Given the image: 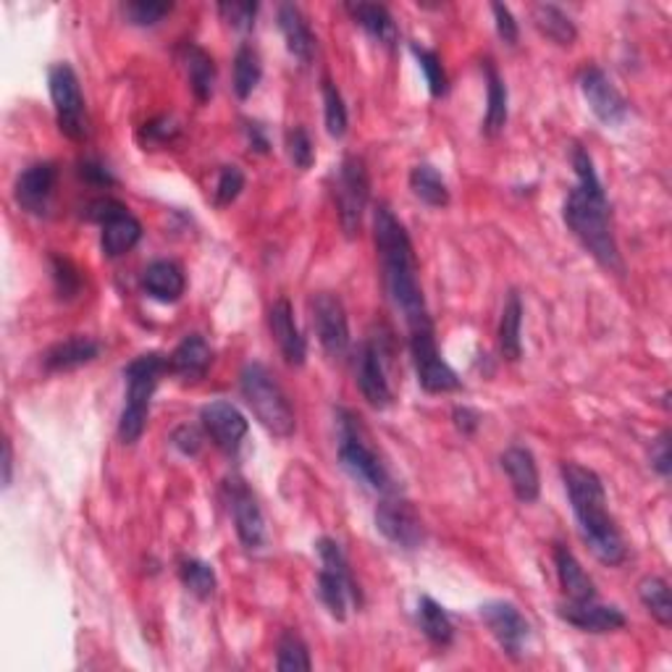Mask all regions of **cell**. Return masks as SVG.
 Returning <instances> with one entry per match:
<instances>
[{
    "instance_id": "cell-1",
    "label": "cell",
    "mask_w": 672,
    "mask_h": 672,
    "mask_svg": "<svg viewBox=\"0 0 672 672\" xmlns=\"http://www.w3.org/2000/svg\"><path fill=\"white\" fill-rule=\"evenodd\" d=\"M575 187L568 192L562 205V219L573 237L586 247L591 258L613 273H623V255L609 224V203L604 192L594 158L583 145H573Z\"/></svg>"
},
{
    "instance_id": "cell-32",
    "label": "cell",
    "mask_w": 672,
    "mask_h": 672,
    "mask_svg": "<svg viewBox=\"0 0 672 672\" xmlns=\"http://www.w3.org/2000/svg\"><path fill=\"white\" fill-rule=\"evenodd\" d=\"M418 628L423 636L434 643V647L445 649L455 641V625L452 617L447 615V609L432 596L423 594L418 600Z\"/></svg>"
},
{
    "instance_id": "cell-38",
    "label": "cell",
    "mask_w": 672,
    "mask_h": 672,
    "mask_svg": "<svg viewBox=\"0 0 672 672\" xmlns=\"http://www.w3.org/2000/svg\"><path fill=\"white\" fill-rule=\"evenodd\" d=\"M313 660L311 651H307V643L302 641L300 634L294 630H284L279 636L277 643V670L281 672H298V670H311Z\"/></svg>"
},
{
    "instance_id": "cell-7",
    "label": "cell",
    "mask_w": 672,
    "mask_h": 672,
    "mask_svg": "<svg viewBox=\"0 0 672 672\" xmlns=\"http://www.w3.org/2000/svg\"><path fill=\"white\" fill-rule=\"evenodd\" d=\"M336 428H339V462L341 468L360 481L362 486L373 489V492H389L392 489V475L376 449L368 445L366 434H362L360 418H355L349 410L336 413Z\"/></svg>"
},
{
    "instance_id": "cell-26",
    "label": "cell",
    "mask_w": 672,
    "mask_h": 672,
    "mask_svg": "<svg viewBox=\"0 0 672 672\" xmlns=\"http://www.w3.org/2000/svg\"><path fill=\"white\" fill-rule=\"evenodd\" d=\"M181 64H184L187 82L198 103H208L213 98V87H216V60L211 53L194 43L181 45Z\"/></svg>"
},
{
    "instance_id": "cell-12",
    "label": "cell",
    "mask_w": 672,
    "mask_h": 672,
    "mask_svg": "<svg viewBox=\"0 0 672 672\" xmlns=\"http://www.w3.org/2000/svg\"><path fill=\"white\" fill-rule=\"evenodd\" d=\"M224 494H226L228 513H232L234 530H237V539L242 541V547L250 549V552H255V549H264L268 541L266 517H264V509H260L258 500H255V494L250 492V486H247L242 479H237V475H232V479L224 483Z\"/></svg>"
},
{
    "instance_id": "cell-37",
    "label": "cell",
    "mask_w": 672,
    "mask_h": 672,
    "mask_svg": "<svg viewBox=\"0 0 672 672\" xmlns=\"http://www.w3.org/2000/svg\"><path fill=\"white\" fill-rule=\"evenodd\" d=\"M179 578L181 583H184V589L190 591V594L198 596V600H211L213 594H216L219 586V578L216 570L211 568V564L203 560H181L179 562Z\"/></svg>"
},
{
    "instance_id": "cell-5",
    "label": "cell",
    "mask_w": 672,
    "mask_h": 672,
    "mask_svg": "<svg viewBox=\"0 0 672 672\" xmlns=\"http://www.w3.org/2000/svg\"><path fill=\"white\" fill-rule=\"evenodd\" d=\"M168 371V358L160 352L137 355L130 366L124 368L126 379V405L119 418V439L124 445H134L145 434L147 413H150V400L156 394L160 373Z\"/></svg>"
},
{
    "instance_id": "cell-33",
    "label": "cell",
    "mask_w": 672,
    "mask_h": 672,
    "mask_svg": "<svg viewBox=\"0 0 672 672\" xmlns=\"http://www.w3.org/2000/svg\"><path fill=\"white\" fill-rule=\"evenodd\" d=\"M410 190L428 208H447L449 200H452L445 177L432 164L413 166V171H410Z\"/></svg>"
},
{
    "instance_id": "cell-50",
    "label": "cell",
    "mask_w": 672,
    "mask_h": 672,
    "mask_svg": "<svg viewBox=\"0 0 672 672\" xmlns=\"http://www.w3.org/2000/svg\"><path fill=\"white\" fill-rule=\"evenodd\" d=\"M651 468L657 470V475H662V479H670L672 473V452H670V432H662L660 439L651 445L649 452Z\"/></svg>"
},
{
    "instance_id": "cell-52",
    "label": "cell",
    "mask_w": 672,
    "mask_h": 672,
    "mask_svg": "<svg viewBox=\"0 0 672 672\" xmlns=\"http://www.w3.org/2000/svg\"><path fill=\"white\" fill-rule=\"evenodd\" d=\"M242 130H245V137H247V145H250V150L255 153H268L271 150V143H268V134H266V126L258 124V121H242Z\"/></svg>"
},
{
    "instance_id": "cell-41",
    "label": "cell",
    "mask_w": 672,
    "mask_h": 672,
    "mask_svg": "<svg viewBox=\"0 0 672 672\" xmlns=\"http://www.w3.org/2000/svg\"><path fill=\"white\" fill-rule=\"evenodd\" d=\"M171 11H173V3H168V0H126V3L121 5L124 19L134 26L158 24L160 19L168 16Z\"/></svg>"
},
{
    "instance_id": "cell-49",
    "label": "cell",
    "mask_w": 672,
    "mask_h": 672,
    "mask_svg": "<svg viewBox=\"0 0 672 672\" xmlns=\"http://www.w3.org/2000/svg\"><path fill=\"white\" fill-rule=\"evenodd\" d=\"M492 13H494V22H496V32H500V37L507 45H515L517 37H520V26H517L513 11H509V5L504 3H492Z\"/></svg>"
},
{
    "instance_id": "cell-14",
    "label": "cell",
    "mask_w": 672,
    "mask_h": 672,
    "mask_svg": "<svg viewBox=\"0 0 672 672\" xmlns=\"http://www.w3.org/2000/svg\"><path fill=\"white\" fill-rule=\"evenodd\" d=\"M313 328L328 358L341 360L349 352V318L339 294L318 292L311 298Z\"/></svg>"
},
{
    "instance_id": "cell-43",
    "label": "cell",
    "mask_w": 672,
    "mask_h": 672,
    "mask_svg": "<svg viewBox=\"0 0 672 672\" xmlns=\"http://www.w3.org/2000/svg\"><path fill=\"white\" fill-rule=\"evenodd\" d=\"M258 9L260 5L255 3V0H221L219 3L221 19H224L228 26H234V30H242V32L253 30Z\"/></svg>"
},
{
    "instance_id": "cell-23",
    "label": "cell",
    "mask_w": 672,
    "mask_h": 672,
    "mask_svg": "<svg viewBox=\"0 0 672 672\" xmlns=\"http://www.w3.org/2000/svg\"><path fill=\"white\" fill-rule=\"evenodd\" d=\"M213 362V349L203 334H190L179 341L177 349L168 355V371L184 381L205 379L208 368Z\"/></svg>"
},
{
    "instance_id": "cell-6",
    "label": "cell",
    "mask_w": 672,
    "mask_h": 672,
    "mask_svg": "<svg viewBox=\"0 0 672 672\" xmlns=\"http://www.w3.org/2000/svg\"><path fill=\"white\" fill-rule=\"evenodd\" d=\"M315 552L321 557V570H318V596L328 609V615L334 620L345 623L349 604H362V594L355 583L352 570H349L347 555L341 549V544L332 539V536H321L315 544Z\"/></svg>"
},
{
    "instance_id": "cell-4",
    "label": "cell",
    "mask_w": 672,
    "mask_h": 672,
    "mask_svg": "<svg viewBox=\"0 0 672 672\" xmlns=\"http://www.w3.org/2000/svg\"><path fill=\"white\" fill-rule=\"evenodd\" d=\"M239 389L260 426L277 439H289L298 428L294 410L289 405L284 387L279 384L264 362H247L239 373Z\"/></svg>"
},
{
    "instance_id": "cell-18",
    "label": "cell",
    "mask_w": 672,
    "mask_h": 672,
    "mask_svg": "<svg viewBox=\"0 0 672 672\" xmlns=\"http://www.w3.org/2000/svg\"><path fill=\"white\" fill-rule=\"evenodd\" d=\"M200 421H203L205 434L211 436V441L216 445L221 452L234 455L250 432V423L245 415L239 413L237 405L226 400H213L200 410Z\"/></svg>"
},
{
    "instance_id": "cell-19",
    "label": "cell",
    "mask_w": 672,
    "mask_h": 672,
    "mask_svg": "<svg viewBox=\"0 0 672 672\" xmlns=\"http://www.w3.org/2000/svg\"><path fill=\"white\" fill-rule=\"evenodd\" d=\"M358 387L362 400L376 410H387L392 405L394 394L387 379V362H384V349L376 345L373 339L362 341L358 349Z\"/></svg>"
},
{
    "instance_id": "cell-15",
    "label": "cell",
    "mask_w": 672,
    "mask_h": 672,
    "mask_svg": "<svg viewBox=\"0 0 672 672\" xmlns=\"http://www.w3.org/2000/svg\"><path fill=\"white\" fill-rule=\"evenodd\" d=\"M481 620L504 654L520 660L530 638V623L526 620V615L509 602H486L481 607Z\"/></svg>"
},
{
    "instance_id": "cell-10",
    "label": "cell",
    "mask_w": 672,
    "mask_h": 672,
    "mask_svg": "<svg viewBox=\"0 0 672 672\" xmlns=\"http://www.w3.org/2000/svg\"><path fill=\"white\" fill-rule=\"evenodd\" d=\"M85 216L100 224V250L105 258H121L132 253L143 239V224L132 216L130 208L113 198H100L87 205Z\"/></svg>"
},
{
    "instance_id": "cell-29",
    "label": "cell",
    "mask_w": 672,
    "mask_h": 672,
    "mask_svg": "<svg viewBox=\"0 0 672 672\" xmlns=\"http://www.w3.org/2000/svg\"><path fill=\"white\" fill-rule=\"evenodd\" d=\"M483 71H486V119H483V132L489 137H496L507 126L509 92L492 60H483Z\"/></svg>"
},
{
    "instance_id": "cell-21",
    "label": "cell",
    "mask_w": 672,
    "mask_h": 672,
    "mask_svg": "<svg viewBox=\"0 0 672 672\" xmlns=\"http://www.w3.org/2000/svg\"><path fill=\"white\" fill-rule=\"evenodd\" d=\"M268 326H271L273 339H277L281 355H284L289 366H305L307 341L300 332L298 321H294V311L292 305H289V300L281 298L273 302L271 311H268Z\"/></svg>"
},
{
    "instance_id": "cell-9",
    "label": "cell",
    "mask_w": 672,
    "mask_h": 672,
    "mask_svg": "<svg viewBox=\"0 0 672 672\" xmlns=\"http://www.w3.org/2000/svg\"><path fill=\"white\" fill-rule=\"evenodd\" d=\"M48 87L53 109H56L58 130L74 143H85L90 134V121H87V109L79 87L77 71L69 64H53L48 71Z\"/></svg>"
},
{
    "instance_id": "cell-44",
    "label": "cell",
    "mask_w": 672,
    "mask_h": 672,
    "mask_svg": "<svg viewBox=\"0 0 672 672\" xmlns=\"http://www.w3.org/2000/svg\"><path fill=\"white\" fill-rule=\"evenodd\" d=\"M287 153H289V160H292L300 171H307V168L313 166L315 150H313L311 134H307L305 126H292V130L287 132Z\"/></svg>"
},
{
    "instance_id": "cell-11",
    "label": "cell",
    "mask_w": 672,
    "mask_h": 672,
    "mask_svg": "<svg viewBox=\"0 0 672 672\" xmlns=\"http://www.w3.org/2000/svg\"><path fill=\"white\" fill-rule=\"evenodd\" d=\"M410 355H413L415 373H418V384L428 394H447L460 389V379L449 368V362L439 355L432 324H421L410 328Z\"/></svg>"
},
{
    "instance_id": "cell-16",
    "label": "cell",
    "mask_w": 672,
    "mask_h": 672,
    "mask_svg": "<svg viewBox=\"0 0 672 672\" xmlns=\"http://www.w3.org/2000/svg\"><path fill=\"white\" fill-rule=\"evenodd\" d=\"M581 92L586 98L591 113L607 126H620L628 119V100L623 98V92L613 85V79L604 74L600 66H586L581 71Z\"/></svg>"
},
{
    "instance_id": "cell-24",
    "label": "cell",
    "mask_w": 672,
    "mask_h": 672,
    "mask_svg": "<svg viewBox=\"0 0 672 672\" xmlns=\"http://www.w3.org/2000/svg\"><path fill=\"white\" fill-rule=\"evenodd\" d=\"M277 19H279L281 35H284L287 51L292 53L300 64H311L315 56V35H313L311 24H307L305 13L300 11V5L281 3Z\"/></svg>"
},
{
    "instance_id": "cell-20",
    "label": "cell",
    "mask_w": 672,
    "mask_h": 672,
    "mask_svg": "<svg viewBox=\"0 0 672 672\" xmlns=\"http://www.w3.org/2000/svg\"><path fill=\"white\" fill-rule=\"evenodd\" d=\"M557 615L568 625H573V628L586 630V634H613V630H620L628 623L620 609L609 607V604H600L596 600L568 602L557 609Z\"/></svg>"
},
{
    "instance_id": "cell-31",
    "label": "cell",
    "mask_w": 672,
    "mask_h": 672,
    "mask_svg": "<svg viewBox=\"0 0 672 672\" xmlns=\"http://www.w3.org/2000/svg\"><path fill=\"white\" fill-rule=\"evenodd\" d=\"M355 24H360L373 40L384 45L396 43V24L387 5L381 3H347L345 5Z\"/></svg>"
},
{
    "instance_id": "cell-30",
    "label": "cell",
    "mask_w": 672,
    "mask_h": 672,
    "mask_svg": "<svg viewBox=\"0 0 672 672\" xmlns=\"http://www.w3.org/2000/svg\"><path fill=\"white\" fill-rule=\"evenodd\" d=\"M530 19H534L536 30H539L544 37L552 40V43H557V45H573L578 40L575 22L560 9V5L536 3L534 9H530Z\"/></svg>"
},
{
    "instance_id": "cell-46",
    "label": "cell",
    "mask_w": 672,
    "mask_h": 672,
    "mask_svg": "<svg viewBox=\"0 0 672 672\" xmlns=\"http://www.w3.org/2000/svg\"><path fill=\"white\" fill-rule=\"evenodd\" d=\"M242 190H245V173H242L239 166H224L219 173V184H216V205L226 208L232 205L234 200L239 198Z\"/></svg>"
},
{
    "instance_id": "cell-2",
    "label": "cell",
    "mask_w": 672,
    "mask_h": 672,
    "mask_svg": "<svg viewBox=\"0 0 672 672\" xmlns=\"http://www.w3.org/2000/svg\"><path fill=\"white\" fill-rule=\"evenodd\" d=\"M373 239L376 253H379L381 260V277H384L387 294L394 302L396 311L405 315L407 328L432 324V315H428L426 298H423L418 281V258H415L413 242H410L405 226H402V221L394 216L389 205L376 208Z\"/></svg>"
},
{
    "instance_id": "cell-27",
    "label": "cell",
    "mask_w": 672,
    "mask_h": 672,
    "mask_svg": "<svg viewBox=\"0 0 672 672\" xmlns=\"http://www.w3.org/2000/svg\"><path fill=\"white\" fill-rule=\"evenodd\" d=\"M184 271H181V266L173 264V260H153L143 271V289L147 292V298L164 302V305L177 302L181 294H184Z\"/></svg>"
},
{
    "instance_id": "cell-48",
    "label": "cell",
    "mask_w": 672,
    "mask_h": 672,
    "mask_svg": "<svg viewBox=\"0 0 672 672\" xmlns=\"http://www.w3.org/2000/svg\"><path fill=\"white\" fill-rule=\"evenodd\" d=\"M171 445L179 449L184 457H198L200 449H203V434L198 432L194 426H179L177 432L171 434Z\"/></svg>"
},
{
    "instance_id": "cell-25",
    "label": "cell",
    "mask_w": 672,
    "mask_h": 672,
    "mask_svg": "<svg viewBox=\"0 0 672 672\" xmlns=\"http://www.w3.org/2000/svg\"><path fill=\"white\" fill-rule=\"evenodd\" d=\"M98 355H100V341L92 339V336L74 334L69 339L53 345L48 352H45V368H48L51 373L77 371V368L96 360Z\"/></svg>"
},
{
    "instance_id": "cell-42",
    "label": "cell",
    "mask_w": 672,
    "mask_h": 672,
    "mask_svg": "<svg viewBox=\"0 0 672 672\" xmlns=\"http://www.w3.org/2000/svg\"><path fill=\"white\" fill-rule=\"evenodd\" d=\"M51 277L60 300L77 298L79 289H82V277H79L77 266L69 258H64V255H51Z\"/></svg>"
},
{
    "instance_id": "cell-17",
    "label": "cell",
    "mask_w": 672,
    "mask_h": 672,
    "mask_svg": "<svg viewBox=\"0 0 672 672\" xmlns=\"http://www.w3.org/2000/svg\"><path fill=\"white\" fill-rule=\"evenodd\" d=\"M56 184L58 166L51 164V160H40V164L26 166L24 171L19 173L13 194H16L19 208L30 213V216H48L53 194H56Z\"/></svg>"
},
{
    "instance_id": "cell-22",
    "label": "cell",
    "mask_w": 672,
    "mask_h": 672,
    "mask_svg": "<svg viewBox=\"0 0 672 672\" xmlns=\"http://www.w3.org/2000/svg\"><path fill=\"white\" fill-rule=\"evenodd\" d=\"M502 470L507 473L509 486L517 500L523 504H530L539 500L541 494V479H539V466H536V457L526 447H507L502 452Z\"/></svg>"
},
{
    "instance_id": "cell-36",
    "label": "cell",
    "mask_w": 672,
    "mask_h": 672,
    "mask_svg": "<svg viewBox=\"0 0 672 672\" xmlns=\"http://www.w3.org/2000/svg\"><path fill=\"white\" fill-rule=\"evenodd\" d=\"M264 77V64H260V53L250 43L239 45L237 56H234V92L239 100H247L260 85Z\"/></svg>"
},
{
    "instance_id": "cell-28",
    "label": "cell",
    "mask_w": 672,
    "mask_h": 672,
    "mask_svg": "<svg viewBox=\"0 0 672 672\" xmlns=\"http://www.w3.org/2000/svg\"><path fill=\"white\" fill-rule=\"evenodd\" d=\"M555 568L557 578H560V586L568 596V602H589L596 600V589L594 581H591L583 564L578 562V557L570 552L568 547L557 544L555 547Z\"/></svg>"
},
{
    "instance_id": "cell-34",
    "label": "cell",
    "mask_w": 672,
    "mask_h": 672,
    "mask_svg": "<svg viewBox=\"0 0 672 672\" xmlns=\"http://www.w3.org/2000/svg\"><path fill=\"white\" fill-rule=\"evenodd\" d=\"M520 328H523V302L520 294L509 292L507 302H504V311L500 318V349L504 355V360H520L523 355V339H520Z\"/></svg>"
},
{
    "instance_id": "cell-51",
    "label": "cell",
    "mask_w": 672,
    "mask_h": 672,
    "mask_svg": "<svg viewBox=\"0 0 672 672\" xmlns=\"http://www.w3.org/2000/svg\"><path fill=\"white\" fill-rule=\"evenodd\" d=\"M452 421H455L457 432H460L462 436H473L475 432H479V426H481V415L475 413L473 407H468V405H457L452 410Z\"/></svg>"
},
{
    "instance_id": "cell-13",
    "label": "cell",
    "mask_w": 672,
    "mask_h": 672,
    "mask_svg": "<svg viewBox=\"0 0 672 672\" xmlns=\"http://www.w3.org/2000/svg\"><path fill=\"white\" fill-rule=\"evenodd\" d=\"M376 530L389 544H394L396 549H421L426 541V528H423L421 515L415 513V507L402 496H387L376 507Z\"/></svg>"
},
{
    "instance_id": "cell-53",
    "label": "cell",
    "mask_w": 672,
    "mask_h": 672,
    "mask_svg": "<svg viewBox=\"0 0 672 672\" xmlns=\"http://www.w3.org/2000/svg\"><path fill=\"white\" fill-rule=\"evenodd\" d=\"M3 489L11 486L13 479V449H11V439H3Z\"/></svg>"
},
{
    "instance_id": "cell-3",
    "label": "cell",
    "mask_w": 672,
    "mask_h": 672,
    "mask_svg": "<svg viewBox=\"0 0 672 672\" xmlns=\"http://www.w3.org/2000/svg\"><path fill=\"white\" fill-rule=\"evenodd\" d=\"M562 481L570 504H573V515L583 541L589 544L596 560L609 564V568L623 564L628 557V547H625L613 515L607 513V492H604L600 475L591 468L578 466V462H562Z\"/></svg>"
},
{
    "instance_id": "cell-47",
    "label": "cell",
    "mask_w": 672,
    "mask_h": 672,
    "mask_svg": "<svg viewBox=\"0 0 672 672\" xmlns=\"http://www.w3.org/2000/svg\"><path fill=\"white\" fill-rule=\"evenodd\" d=\"M77 173H79V179H85L87 184H92V187H113V184H116V179H113L111 168L103 166L96 158L79 160Z\"/></svg>"
},
{
    "instance_id": "cell-35",
    "label": "cell",
    "mask_w": 672,
    "mask_h": 672,
    "mask_svg": "<svg viewBox=\"0 0 672 672\" xmlns=\"http://www.w3.org/2000/svg\"><path fill=\"white\" fill-rule=\"evenodd\" d=\"M638 600L643 607L649 609V615L654 617L662 628L672 625V600H670V586L668 581L660 575H647L638 583Z\"/></svg>"
},
{
    "instance_id": "cell-39",
    "label": "cell",
    "mask_w": 672,
    "mask_h": 672,
    "mask_svg": "<svg viewBox=\"0 0 672 672\" xmlns=\"http://www.w3.org/2000/svg\"><path fill=\"white\" fill-rule=\"evenodd\" d=\"M410 53H413L415 60H418L423 77H426L428 92H432V98H445L449 92V79L445 71V64H441L439 53L432 48H423L418 43H410Z\"/></svg>"
},
{
    "instance_id": "cell-40",
    "label": "cell",
    "mask_w": 672,
    "mask_h": 672,
    "mask_svg": "<svg viewBox=\"0 0 672 672\" xmlns=\"http://www.w3.org/2000/svg\"><path fill=\"white\" fill-rule=\"evenodd\" d=\"M321 92H324L326 130L334 139H341L347 134V126H349V113H347L345 98H341L339 87H336L332 79H324V85H321Z\"/></svg>"
},
{
    "instance_id": "cell-45",
    "label": "cell",
    "mask_w": 672,
    "mask_h": 672,
    "mask_svg": "<svg viewBox=\"0 0 672 672\" xmlns=\"http://www.w3.org/2000/svg\"><path fill=\"white\" fill-rule=\"evenodd\" d=\"M177 134H179L177 121H173L171 116H158V119L147 121L143 130H139V143L145 145V150L147 147L153 150V147H164L168 143H173Z\"/></svg>"
},
{
    "instance_id": "cell-8",
    "label": "cell",
    "mask_w": 672,
    "mask_h": 672,
    "mask_svg": "<svg viewBox=\"0 0 672 672\" xmlns=\"http://www.w3.org/2000/svg\"><path fill=\"white\" fill-rule=\"evenodd\" d=\"M336 211L345 237L352 239L360 232L366 216L368 200H371V177H368L366 160L358 156H345L336 171Z\"/></svg>"
}]
</instances>
